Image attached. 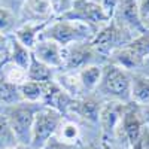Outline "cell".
Returning <instances> with one entry per match:
<instances>
[{
  "label": "cell",
  "instance_id": "obj_1",
  "mask_svg": "<svg viewBox=\"0 0 149 149\" xmlns=\"http://www.w3.org/2000/svg\"><path fill=\"white\" fill-rule=\"evenodd\" d=\"M95 94L104 102L131 103V73L112 63H104L102 81Z\"/></svg>",
  "mask_w": 149,
  "mask_h": 149
},
{
  "label": "cell",
  "instance_id": "obj_2",
  "mask_svg": "<svg viewBox=\"0 0 149 149\" xmlns=\"http://www.w3.org/2000/svg\"><path fill=\"white\" fill-rule=\"evenodd\" d=\"M95 33L97 30H94L93 27L86 26L84 22L58 17L57 19H52L42 30L39 39L54 40L64 48L78 42H90L93 40Z\"/></svg>",
  "mask_w": 149,
  "mask_h": 149
},
{
  "label": "cell",
  "instance_id": "obj_3",
  "mask_svg": "<svg viewBox=\"0 0 149 149\" xmlns=\"http://www.w3.org/2000/svg\"><path fill=\"white\" fill-rule=\"evenodd\" d=\"M42 106H43L42 103L19 102L17 104L0 107V113L6 118L9 127L14 131L19 145H26V146L30 148L34 115Z\"/></svg>",
  "mask_w": 149,
  "mask_h": 149
},
{
  "label": "cell",
  "instance_id": "obj_4",
  "mask_svg": "<svg viewBox=\"0 0 149 149\" xmlns=\"http://www.w3.org/2000/svg\"><path fill=\"white\" fill-rule=\"evenodd\" d=\"M64 121V115L58 110L42 106L34 115L33 128H31V149H43L48 140L57 136L61 124Z\"/></svg>",
  "mask_w": 149,
  "mask_h": 149
},
{
  "label": "cell",
  "instance_id": "obj_5",
  "mask_svg": "<svg viewBox=\"0 0 149 149\" xmlns=\"http://www.w3.org/2000/svg\"><path fill=\"white\" fill-rule=\"evenodd\" d=\"M106 60L95 51L91 40L63 48V72H79L90 64H104Z\"/></svg>",
  "mask_w": 149,
  "mask_h": 149
},
{
  "label": "cell",
  "instance_id": "obj_6",
  "mask_svg": "<svg viewBox=\"0 0 149 149\" xmlns=\"http://www.w3.org/2000/svg\"><path fill=\"white\" fill-rule=\"evenodd\" d=\"M61 18L84 22L97 31L107 26L112 19L95 0H74L72 8L61 15Z\"/></svg>",
  "mask_w": 149,
  "mask_h": 149
},
{
  "label": "cell",
  "instance_id": "obj_7",
  "mask_svg": "<svg viewBox=\"0 0 149 149\" xmlns=\"http://www.w3.org/2000/svg\"><path fill=\"white\" fill-rule=\"evenodd\" d=\"M103 103L104 100L98 97L95 93L85 94L79 98H74L72 102L66 116H74V119L78 121L98 127V118H100Z\"/></svg>",
  "mask_w": 149,
  "mask_h": 149
},
{
  "label": "cell",
  "instance_id": "obj_8",
  "mask_svg": "<svg viewBox=\"0 0 149 149\" xmlns=\"http://www.w3.org/2000/svg\"><path fill=\"white\" fill-rule=\"evenodd\" d=\"M54 17L57 15L51 0H24L18 14L19 24H49L54 19Z\"/></svg>",
  "mask_w": 149,
  "mask_h": 149
},
{
  "label": "cell",
  "instance_id": "obj_9",
  "mask_svg": "<svg viewBox=\"0 0 149 149\" xmlns=\"http://www.w3.org/2000/svg\"><path fill=\"white\" fill-rule=\"evenodd\" d=\"M127 104H122L118 102H104L100 118H98V128L102 133V142L110 143L113 136L119 127L121 116L124 113V109Z\"/></svg>",
  "mask_w": 149,
  "mask_h": 149
},
{
  "label": "cell",
  "instance_id": "obj_10",
  "mask_svg": "<svg viewBox=\"0 0 149 149\" xmlns=\"http://www.w3.org/2000/svg\"><path fill=\"white\" fill-rule=\"evenodd\" d=\"M112 21L121 24V26H124L136 34H140L145 31L143 21L139 14L137 0H119L115 14L112 17Z\"/></svg>",
  "mask_w": 149,
  "mask_h": 149
},
{
  "label": "cell",
  "instance_id": "obj_11",
  "mask_svg": "<svg viewBox=\"0 0 149 149\" xmlns=\"http://www.w3.org/2000/svg\"><path fill=\"white\" fill-rule=\"evenodd\" d=\"M33 57L54 70L63 69V46L49 39H39L31 51Z\"/></svg>",
  "mask_w": 149,
  "mask_h": 149
},
{
  "label": "cell",
  "instance_id": "obj_12",
  "mask_svg": "<svg viewBox=\"0 0 149 149\" xmlns=\"http://www.w3.org/2000/svg\"><path fill=\"white\" fill-rule=\"evenodd\" d=\"M107 63H112V64H115V66L127 70L130 73H137L143 67L145 58H142L137 52L133 51V49L127 45V46H122V48L116 49V51L107 58Z\"/></svg>",
  "mask_w": 149,
  "mask_h": 149
},
{
  "label": "cell",
  "instance_id": "obj_13",
  "mask_svg": "<svg viewBox=\"0 0 149 149\" xmlns=\"http://www.w3.org/2000/svg\"><path fill=\"white\" fill-rule=\"evenodd\" d=\"M48 26V24H33V22H24V24H19L17 27V30L14 31V36L15 39L22 43L26 48L31 49L36 46L37 40H39L40 37V33L42 30Z\"/></svg>",
  "mask_w": 149,
  "mask_h": 149
},
{
  "label": "cell",
  "instance_id": "obj_14",
  "mask_svg": "<svg viewBox=\"0 0 149 149\" xmlns=\"http://www.w3.org/2000/svg\"><path fill=\"white\" fill-rule=\"evenodd\" d=\"M131 103L137 107L149 106V76L131 73Z\"/></svg>",
  "mask_w": 149,
  "mask_h": 149
},
{
  "label": "cell",
  "instance_id": "obj_15",
  "mask_svg": "<svg viewBox=\"0 0 149 149\" xmlns=\"http://www.w3.org/2000/svg\"><path fill=\"white\" fill-rule=\"evenodd\" d=\"M79 82L82 85V88L86 94H93L95 93L98 84L102 81V74H103V64H90L79 72H76Z\"/></svg>",
  "mask_w": 149,
  "mask_h": 149
},
{
  "label": "cell",
  "instance_id": "obj_16",
  "mask_svg": "<svg viewBox=\"0 0 149 149\" xmlns=\"http://www.w3.org/2000/svg\"><path fill=\"white\" fill-rule=\"evenodd\" d=\"M9 43H10V46H9L8 60L27 72L30 67V63H31V57H33L31 49H29L22 43H19L12 34L9 36Z\"/></svg>",
  "mask_w": 149,
  "mask_h": 149
},
{
  "label": "cell",
  "instance_id": "obj_17",
  "mask_svg": "<svg viewBox=\"0 0 149 149\" xmlns=\"http://www.w3.org/2000/svg\"><path fill=\"white\" fill-rule=\"evenodd\" d=\"M55 73H57V70L51 69L49 66L40 63L39 60L31 57V63H30V67L27 70V79L40 82V84H46V82L54 81Z\"/></svg>",
  "mask_w": 149,
  "mask_h": 149
},
{
  "label": "cell",
  "instance_id": "obj_18",
  "mask_svg": "<svg viewBox=\"0 0 149 149\" xmlns=\"http://www.w3.org/2000/svg\"><path fill=\"white\" fill-rule=\"evenodd\" d=\"M19 93L22 102H29V103H42L43 93H45V84L36 82L27 79L26 82H22L19 85Z\"/></svg>",
  "mask_w": 149,
  "mask_h": 149
},
{
  "label": "cell",
  "instance_id": "obj_19",
  "mask_svg": "<svg viewBox=\"0 0 149 149\" xmlns=\"http://www.w3.org/2000/svg\"><path fill=\"white\" fill-rule=\"evenodd\" d=\"M19 102H22L21 93H19V85L10 84L0 78V107L17 104Z\"/></svg>",
  "mask_w": 149,
  "mask_h": 149
},
{
  "label": "cell",
  "instance_id": "obj_20",
  "mask_svg": "<svg viewBox=\"0 0 149 149\" xmlns=\"http://www.w3.org/2000/svg\"><path fill=\"white\" fill-rule=\"evenodd\" d=\"M19 26L18 15L14 10H10L0 5V33L3 34H14L17 27Z\"/></svg>",
  "mask_w": 149,
  "mask_h": 149
},
{
  "label": "cell",
  "instance_id": "obj_21",
  "mask_svg": "<svg viewBox=\"0 0 149 149\" xmlns=\"http://www.w3.org/2000/svg\"><path fill=\"white\" fill-rule=\"evenodd\" d=\"M18 145V140L15 137L14 131L9 127L6 118L0 113V149H8Z\"/></svg>",
  "mask_w": 149,
  "mask_h": 149
},
{
  "label": "cell",
  "instance_id": "obj_22",
  "mask_svg": "<svg viewBox=\"0 0 149 149\" xmlns=\"http://www.w3.org/2000/svg\"><path fill=\"white\" fill-rule=\"evenodd\" d=\"M128 46L136 51L142 58L149 57V30H145L143 33L137 34L134 39L128 43Z\"/></svg>",
  "mask_w": 149,
  "mask_h": 149
},
{
  "label": "cell",
  "instance_id": "obj_23",
  "mask_svg": "<svg viewBox=\"0 0 149 149\" xmlns=\"http://www.w3.org/2000/svg\"><path fill=\"white\" fill-rule=\"evenodd\" d=\"M43 149H81L78 145H72V143H67L64 140L58 139L57 136H54V137H51L48 140V143L45 145Z\"/></svg>",
  "mask_w": 149,
  "mask_h": 149
},
{
  "label": "cell",
  "instance_id": "obj_24",
  "mask_svg": "<svg viewBox=\"0 0 149 149\" xmlns=\"http://www.w3.org/2000/svg\"><path fill=\"white\" fill-rule=\"evenodd\" d=\"M74 0H51V3L54 6V10H55V15L57 17H61L63 14H66V12L72 8Z\"/></svg>",
  "mask_w": 149,
  "mask_h": 149
},
{
  "label": "cell",
  "instance_id": "obj_25",
  "mask_svg": "<svg viewBox=\"0 0 149 149\" xmlns=\"http://www.w3.org/2000/svg\"><path fill=\"white\" fill-rule=\"evenodd\" d=\"M10 36V34H9ZM9 36L8 34H3V33H0V58L5 60L8 55H9Z\"/></svg>",
  "mask_w": 149,
  "mask_h": 149
},
{
  "label": "cell",
  "instance_id": "obj_26",
  "mask_svg": "<svg viewBox=\"0 0 149 149\" xmlns=\"http://www.w3.org/2000/svg\"><path fill=\"white\" fill-rule=\"evenodd\" d=\"M22 3H24V0H0V5L8 8V9H10V10H14L17 15L19 14Z\"/></svg>",
  "mask_w": 149,
  "mask_h": 149
},
{
  "label": "cell",
  "instance_id": "obj_27",
  "mask_svg": "<svg viewBox=\"0 0 149 149\" xmlns=\"http://www.w3.org/2000/svg\"><path fill=\"white\" fill-rule=\"evenodd\" d=\"M137 6H139V14L143 21V18L149 14V0H137Z\"/></svg>",
  "mask_w": 149,
  "mask_h": 149
},
{
  "label": "cell",
  "instance_id": "obj_28",
  "mask_svg": "<svg viewBox=\"0 0 149 149\" xmlns=\"http://www.w3.org/2000/svg\"><path fill=\"white\" fill-rule=\"evenodd\" d=\"M140 142H142V146H143V149H149V125H143Z\"/></svg>",
  "mask_w": 149,
  "mask_h": 149
},
{
  "label": "cell",
  "instance_id": "obj_29",
  "mask_svg": "<svg viewBox=\"0 0 149 149\" xmlns=\"http://www.w3.org/2000/svg\"><path fill=\"white\" fill-rule=\"evenodd\" d=\"M139 112H140V118H142L143 124L145 125H149V106L139 107Z\"/></svg>",
  "mask_w": 149,
  "mask_h": 149
},
{
  "label": "cell",
  "instance_id": "obj_30",
  "mask_svg": "<svg viewBox=\"0 0 149 149\" xmlns=\"http://www.w3.org/2000/svg\"><path fill=\"white\" fill-rule=\"evenodd\" d=\"M137 73H142V74H145V76H149V57H148V58H145L143 67H142V69H140V72H137Z\"/></svg>",
  "mask_w": 149,
  "mask_h": 149
},
{
  "label": "cell",
  "instance_id": "obj_31",
  "mask_svg": "<svg viewBox=\"0 0 149 149\" xmlns=\"http://www.w3.org/2000/svg\"><path fill=\"white\" fill-rule=\"evenodd\" d=\"M102 148V142H98V143H90V145H85L82 146L81 149H100Z\"/></svg>",
  "mask_w": 149,
  "mask_h": 149
},
{
  "label": "cell",
  "instance_id": "obj_32",
  "mask_svg": "<svg viewBox=\"0 0 149 149\" xmlns=\"http://www.w3.org/2000/svg\"><path fill=\"white\" fill-rule=\"evenodd\" d=\"M143 27H145V30H149V14L143 18Z\"/></svg>",
  "mask_w": 149,
  "mask_h": 149
},
{
  "label": "cell",
  "instance_id": "obj_33",
  "mask_svg": "<svg viewBox=\"0 0 149 149\" xmlns=\"http://www.w3.org/2000/svg\"><path fill=\"white\" fill-rule=\"evenodd\" d=\"M8 149H31V148H29V146H26V145H15V146H12V148H8Z\"/></svg>",
  "mask_w": 149,
  "mask_h": 149
},
{
  "label": "cell",
  "instance_id": "obj_34",
  "mask_svg": "<svg viewBox=\"0 0 149 149\" xmlns=\"http://www.w3.org/2000/svg\"><path fill=\"white\" fill-rule=\"evenodd\" d=\"M100 149H113V148H112L109 143H106V142H102V148Z\"/></svg>",
  "mask_w": 149,
  "mask_h": 149
}]
</instances>
